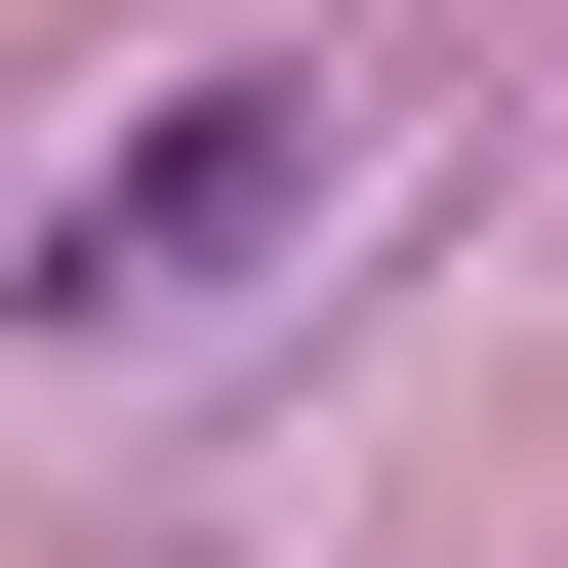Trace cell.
<instances>
[{
    "instance_id": "6da1fadb",
    "label": "cell",
    "mask_w": 568,
    "mask_h": 568,
    "mask_svg": "<svg viewBox=\"0 0 568 568\" xmlns=\"http://www.w3.org/2000/svg\"><path fill=\"white\" fill-rule=\"evenodd\" d=\"M284 203H325V122H284V82H163L82 203H41V325H163V284H244Z\"/></svg>"
}]
</instances>
